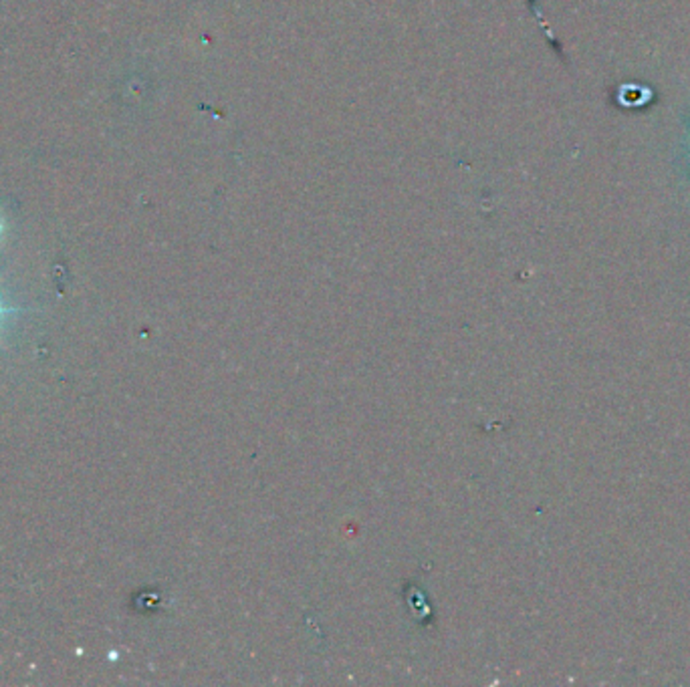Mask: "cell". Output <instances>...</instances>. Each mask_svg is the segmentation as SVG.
<instances>
[{
	"mask_svg": "<svg viewBox=\"0 0 690 687\" xmlns=\"http://www.w3.org/2000/svg\"><path fill=\"white\" fill-rule=\"evenodd\" d=\"M4 313H9V310H4V308H3V307H0V316H3V315H4Z\"/></svg>",
	"mask_w": 690,
	"mask_h": 687,
	"instance_id": "cell-1",
	"label": "cell"
}]
</instances>
